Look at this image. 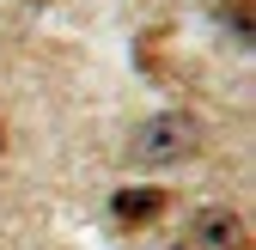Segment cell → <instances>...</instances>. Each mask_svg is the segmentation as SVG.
Segmentation results:
<instances>
[{
    "label": "cell",
    "mask_w": 256,
    "mask_h": 250,
    "mask_svg": "<svg viewBox=\"0 0 256 250\" xmlns=\"http://www.w3.org/2000/svg\"><path fill=\"white\" fill-rule=\"evenodd\" d=\"M165 190H122L116 202H110V214H116V220L122 226H146V220H158V214H165Z\"/></svg>",
    "instance_id": "3"
},
{
    "label": "cell",
    "mask_w": 256,
    "mask_h": 250,
    "mask_svg": "<svg viewBox=\"0 0 256 250\" xmlns=\"http://www.w3.org/2000/svg\"><path fill=\"white\" fill-rule=\"evenodd\" d=\"M220 12H226L238 43H256V0H220Z\"/></svg>",
    "instance_id": "4"
},
{
    "label": "cell",
    "mask_w": 256,
    "mask_h": 250,
    "mask_svg": "<svg viewBox=\"0 0 256 250\" xmlns=\"http://www.w3.org/2000/svg\"><path fill=\"white\" fill-rule=\"evenodd\" d=\"M202 152V122L189 116V110H165V116H146L134 140H128V159L158 171V165H183V159H196Z\"/></svg>",
    "instance_id": "1"
},
{
    "label": "cell",
    "mask_w": 256,
    "mask_h": 250,
    "mask_svg": "<svg viewBox=\"0 0 256 250\" xmlns=\"http://www.w3.org/2000/svg\"><path fill=\"white\" fill-rule=\"evenodd\" d=\"M0 140H6V128H0Z\"/></svg>",
    "instance_id": "5"
},
{
    "label": "cell",
    "mask_w": 256,
    "mask_h": 250,
    "mask_svg": "<svg viewBox=\"0 0 256 250\" xmlns=\"http://www.w3.org/2000/svg\"><path fill=\"white\" fill-rule=\"evenodd\" d=\"M165 250H250V232L232 208H214V214H196L189 232H177Z\"/></svg>",
    "instance_id": "2"
}]
</instances>
